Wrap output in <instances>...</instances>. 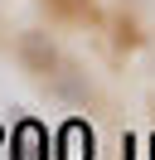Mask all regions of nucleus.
I'll use <instances>...</instances> for the list:
<instances>
[{"label":"nucleus","mask_w":155,"mask_h":160,"mask_svg":"<svg viewBox=\"0 0 155 160\" xmlns=\"http://www.w3.org/2000/svg\"><path fill=\"white\" fill-rule=\"evenodd\" d=\"M48 88H53V97H63L68 107H87L92 102V82H87V73L78 68V63H58V73L48 78Z\"/></svg>","instance_id":"obj_2"},{"label":"nucleus","mask_w":155,"mask_h":160,"mask_svg":"<svg viewBox=\"0 0 155 160\" xmlns=\"http://www.w3.org/2000/svg\"><path fill=\"white\" fill-rule=\"evenodd\" d=\"M15 53H19V68L29 78H39V82H48L58 73V63H63V49H58V39L48 29H24L19 44H15Z\"/></svg>","instance_id":"obj_1"},{"label":"nucleus","mask_w":155,"mask_h":160,"mask_svg":"<svg viewBox=\"0 0 155 160\" xmlns=\"http://www.w3.org/2000/svg\"><path fill=\"white\" fill-rule=\"evenodd\" d=\"M15 146H19V160H44V131H39V121H24L19 126Z\"/></svg>","instance_id":"obj_4"},{"label":"nucleus","mask_w":155,"mask_h":160,"mask_svg":"<svg viewBox=\"0 0 155 160\" xmlns=\"http://www.w3.org/2000/svg\"><path fill=\"white\" fill-rule=\"evenodd\" d=\"M63 146H68V155L63 160H92V131L82 126V121H73V126H68V136H63Z\"/></svg>","instance_id":"obj_3"}]
</instances>
